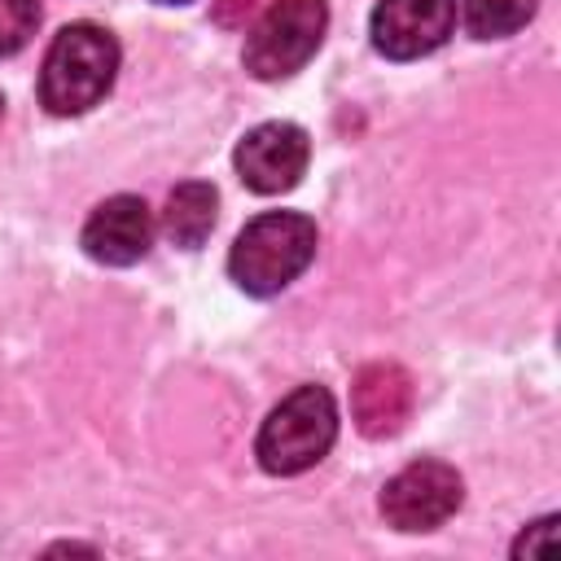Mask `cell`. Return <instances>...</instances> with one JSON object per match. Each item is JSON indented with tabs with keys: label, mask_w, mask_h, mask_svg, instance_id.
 Masks as SVG:
<instances>
[{
	"label": "cell",
	"mask_w": 561,
	"mask_h": 561,
	"mask_svg": "<svg viewBox=\"0 0 561 561\" xmlns=\"http://www.w3.org/2000/svg\"><path fill=\"white\" fill-rule=\"evenodd\" d=\"M412 399H416L412 377L399 364H364L351 386V416H355L359 434L390 438L412 416Z\"/></svg>",
	"instance_id": "9"
},
{
	"label": "cell",
	"mask_w": 561,
	"mask_h": 561,
	"mask_svg": "<svg viewBox=\"0 0 561 561\" xmlns=\"http://www.w3.org/2000/svg\"><path fill=\"white\" fill-rule=\"evenodd\" d=\"M552 539H557V517H543L530 526V535H522L513 543V557H535L539 548H552Z\"/></svg>",
	"instance_id": "13"
},
{
	"label": "cell",
	"mask_w": 561,
	"mask_h": 561,
	"mask_svg": "<svg viewBox=\"0 0 561 561\" xmlns=\"http://www.w3.org/2000/svg\"><path fill=\"white\" fill-rule=\"evenodd\" d=\"M456 26V0H377L373 44L390 61H416L434 53Z\"/></svg>",
	"instance_id": "6"
},
{
	"label": "cell",
	"mask_w": 561,
	"mask_h": 561,
	"mask_svg": "<svg viewBox=\"0 0 561 561\" xmlns=\"http://www.w3.org/2000/svg\"><path fill=\"white\" fill-rule=\"evenodd\" d=\"M118 75V44L105 26L96 22H70L44 57L39 70V101L57 118H75L92 110Z\"/></svg>",
	"instance_id": "1"
},
{
	"label": "cell",
	"mask_w": 561,
	"mask_h": 561,
	"mask_svg": "<svg viewBox=\"0 0 561 561\" xmlns=\"http://www.w3.org/2000/svg\"><path fill=\"white\" fill-rule=\"evenodd\" d=\"M311 158V140L298 123H259L237 145V175L254 193H285L302 180Z\"/></svg>",
	"instance_id": "7"
},
{
	"label": "cell",
	"mask_w": 561,
	"mask_h": 561,
	"mask_svg": "<svg viewBox=\"0 0 561 561\" xmlns=\"http://www.w3.org/2000/svg\"><path fill=\"white\" fill-rule=\"evenodd\" d=\"M0 118H4V96H0Z\"/></svg>",
	"instance_id": "16"
},
{
	"label": "cell",
	"mask_w": 561,
	"mask_h": 561,
	"mask_svg": "<svg viewBox=\"0 0 561 561\" xmlns=\"http://www.w3.org/2000/svg\"><path fill=\"white\" fill-rule=\"evenodd\" d=\"M539 0H465V26L473 39H504L535 18Z\"/></svg>",
	"instance_id": "11"
},
{
	"label": "cell",
	"mask_w": 561,
	"mask_h": 561,
	"mask_svg": "<svg viewBox=\"0 0 561 561\" xmlns=\"http://www.w3.org/2000/svg\"><path fill=\"white\" fill-rule=\"evenodd\" d=\"M158 4H188V0H158Z\"/></svg>",
	"instance_id": "15"
},
{
	"label": "cell",
	"mask_w": 561,
	"mask_h": 561,
	"mask_svg": "<svg viewBox=\"0 0 561 561\" xmlns=\"http://www.w3.org/2000/svg\"><path fill=\"white\" fill-rule=\"evenodd\" d=\"M263 0H215V22L219 26H245L250 13H259Z\"/></svg>",
	"instance_id": "14"
},
{
	"label": "cell",
	"mask_w": 561,
	"mask_h": 561,
	"mask_svg": "<svg viewBox=\"0 0 561 561\" xmlns=\"http://www.w3.org/2000/svg\"><path fill=\"white\" fill-rule=\"evenodd\" d=\"M333 438H337L333 394L324 386H298L294 394H285L267 412V421L259 430V443H254V456L267 473L289 478V473H302L316 460H324Z\"/></svg>",
	"instance_id": "3"
},
{
	"label": "cell",
	"mask_w": 561,
	"mask_h": 561,
	"mask_svg": "<svg viewBox=\"0 0 561 561\" xmlns=\"http://www.w3.org/2000/svg\"><path fill=\"white\" fill-rule=\"evenodd\" d=\"M465 500V482L451 465L443 460H416L408 469H399L386 491H381V517L403 530V535H416V530H434L443 526Z\"/></svg>",
	"instance_id": "5"
},
{
	"label": "cell",
	"mask_w": 561,
	"mask_h": 561,
	"mask_svg": "<svg viewBox=\"0 0 561 561\" xmlns=\"http://www.w3.org/2000/svg\"><path fill=\"white\" fill-rule=\"evenodd\" d=\"M39 26V0H0V57H13Z\"/></svg>",
	"instance_id": "12"
},
{
	"label": "cell",
	"mask_w": 561,
	"mask_h": 561,
	"mask_svg": "<svg viewBox=\"0 0 561 561\" xmlns=\"http://www.w3.org/2000/svg\"><path fill=\"white\" fill-rule=\"evenodd\" d=\"M311 259H316V224L298 210H267L250 219L232 241L228 272L245 294L267 298L280 294L289 280H298Z\"/></svg>",
	"instance_id": "2"
},
{
	"label": "cell",
	"mask_w": 561,
	"mask_h": 561,
	"mask_svg": "<svg viewBox=\"0 0 561 561\" xmlns=\"http://www.w3.org/2000/svg\"><path fill=\"white\" fill-rule=\"evenodd\" d=\"M149 241H153V215L131 193L101 202L83 224V254L105 267H127V263L145 259Z\"/></svg>",
	"instance_id": "8"
},
{
	"label": "cell",
	"mask_w": 561,
	"mask_h": 561,
	"mask_svg": "<svg viewBox=\"0 0 561 561\" xmlns=\"http://www.w3.org/2000/svg\"><path fill=\"white\" fill-rule=\"evenodd\" d=\"M324 26H329L324 0H276L245 35V70L263 83L289 79L320 48Z\"/></svg>",
	"instance_id": "4"
},
{
	"label": "cell",
	"mask_w": 561,
	"mask_h": 561,
	"mask_svg": "<svg viewBox=\"0 0 561 561\" xmlns=\"http://www.w3.org/2000/svg\"><path fill=\"white\" fill-rule=\"evenodd\" d=\"M215 206H219V197H215V188H210L206 180H184V184H175L171 197H167L162 232H167L175 245L197 250V245L210 237V228H215Z\"/></svg>",
	"instance_id": "10"
}]
</instances>
